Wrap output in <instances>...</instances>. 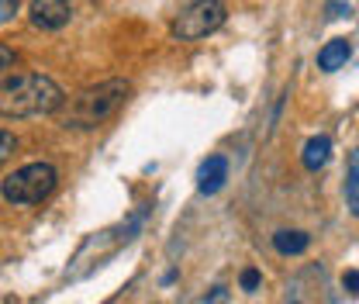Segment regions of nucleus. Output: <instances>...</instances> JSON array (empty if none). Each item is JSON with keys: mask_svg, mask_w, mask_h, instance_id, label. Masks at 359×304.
Listing matches in <instances>:
<instances>
[{"mask_svg": "<svg viewBox=\"0 0 359 304\" xmlns=\"http://www.w3.org/2000/svg\"><path fill=\"white\" fill-rule=\"evenodd\" d=\"M28 18L42 32H59V28L69 25L73 7H69V0H32L28 4Z\"/></svg>", "mask_w": 359, "mask_h": 304, "instance_id": "obj_5", "label": "nucleus"}, {"mask_svg": "<svg viewBox=\"0 0 359 304\" xmlns=\"http://www.w3.org/2000/svg\"><path fill=\"white\" fill-rule=\"evenodd\" d=\"M342 287H346L349 294H359V270H349V273H342Z\"/></svg>", "mask_w": 359, "mask_h": 304, "instance_id": "obj_15", "label": "nucleus"}, {"mask_svg": "<svg viewBox=\"0 0 359 304\" xmlns=\"http://www.w3.org/2000/svg\"><path fill=\"white\" fill-rule=\"evenodd\" d=\"M132 97V84L125 77H111V80H100L93 87H83L76 97H69L59 111V125L73 131H90L104 121H111L125 100Z\"/></svg>", "mask_w": 359, "mask_h": 304, "instance_id": "obj_1", "label": "nucleus"}, {"mask_svg": "<svg viewBox=\"0 0 359 304\" xmlns=\"http://www.w3.org/2000/svg\"><path fill=\"white\" fill-rule=\"evenodd\" d=\"M259 280H263V277H259V270H252V266H249V270H242V277H238L242 291H256V287H259Z\"/></svg>", "mask_w": 359, "mask_h": 304, "instance_id": "obj_12", "label": "nucleus"}, {"mask_svg": "<svg viewBox=\"0 0 359 304\" xmlns=\"http://www.w3.org/2000/svg\"><path fill=\"white\" fill-rule=\"evenodd\" d=\"M228 180V159L224 156H208L197 170V190L201 194H218Z\"/></svg>", "mask_w": 359, "mask_h": 304, "instance_id": "obj_6", "label": "nucleus"}, {"mask_svg": "<svg viewBox=\"0 0 359 304\" xmlns=\"http://www.w3.org/2000/svg\"><path fill=\"white\" fill-rule=\"evenodd\" d=\"M204 304H228V291H224V287H215L211 298H204Z\"/></svg>", "mask_w": 359, "mask_h": 304, "instance_id": "obj_16", "label": "nucleus"}, {"mask_svg": "<svg viewBox=\"0 0 359 304\" xmlns=\"http://www.w3.org/2000/svg\"><path fill=\"white\" fill-rule=\"evenodd\" d=\"M349 55H353V42H349V39H332V42L318 52V70L335 73V70H342V66H346V59H349Z\"/></svg>", "mask_w": 359, "mask_h": 304, "instance_id": "obj_7", "label": "nucleus"}, {"mask_svg": "<svg viewBox=\"0 0 359 304\" xmlns=\"http://www.w3.org/2000/svg\"><path fill=\"white\" fill-rule=\"evenodd\" d=\"M18 14V0H0V25H7Z\"/></svg>", "mask_w": 359, "mask_h": 304, "instance_id": "obj_14", "label": "nucleus"}, {"mask_svg": "<svg viewBox=\"0 0 359 304\" xmlns=\"http://www.w3.org/2000/svg\"><path fill=\"white\" fill-rule=\"evenodd\" d=\"M328 159H332V138H328V135L308 138V145H304V152H301V163H304L311 173H318Z\"/></svg>", "mask_w": 359, "mask_h": 304, "instance_id": "obj_8", "label": "nucleus"}, {"mask_svg": "<svg viewBox=\"0 0 359 304\" xmlns=\"http://www.w3.org/2000/svg\"><path fill=\"white\" fill-rule=\"evenodd\" d=\"M224 21H228V7L222 0H190L173 18V35L180 42H201L215 35Z\"/></svg>", "mask_w": 359, "mask_h": 304, "instance_id": "obj_4", "label": "nucleus"}, {"mask_svg": "<svg viewBox=\"0 0 359 304\" xmlns=\"http://www.w3.org/2000/svg\"><path fill=\"white\" fill-rule=\"evenodd\" d=\"M308 246H311V235H308V232H290V228H283V232L273 235V249H276L280 256H301Z\"/></svg>", "mask_w": 359, "mask_h": 304, "instance_id": "obj_9", "label": "nucleus"}, {"mask_svg": "<svg viewBox=\"0 0 359 304\" xmlns=\"http://www.w3.org/2000/svg\"><path fill=\"white\" fill-rule=\"evenodd\" d=\"M346 204L353 215H359V149H353L349 166H346Z\"/></svg>", "mask_w": 359, "mask_h": 304, "instance_id": "obj_10", "label": "nucleus"}, {"mask_svg": "<svg viewBox=\"0 0 359 304\" xmlns=\"http://www.w3.org/2000/svg\"><path fill=\"white\" fill-rule=\"evenodd\" d=\"M62 104H66V93L52 77L21 73V77L0 80V114L4 118H42V114L62 111Z\"/></svg>", "mask_w": 359, "mask_h": 304, "instance_id": "obj_2", "label": "nucleus"}, {"mask_svg": "<svg viewBox=\"0 0 359 304\" xmlns=\"http://www.w3.org/2000/svg\"><path fill=\"white\" fill-rule=\"evenodd\" d=\"M14 152H18V138H14V131L0 128V166H4Z\"/></svg>", "mask_w": 359, "mask_h": 304, "instance_id": "obj_11", "label": "nucleus"}, {"mask_svg": "<svg viewBox=\"0 0 359 304\" xmlns=\"http://www.w3.org/2000/svg\"><path fill=\"white\" fill-rule=\"evenodd\" d=\"M14 62H18V55H14V48H7V45H0V73H7V70H14Z\"/></svg>", "mask_w": 359, "mask_h": 304, "instance_id": "obj_13", "label": "nucleus"}, {"mask_svg": "<svg viewBox=\"0 0 359 304\" xmlns=\"http://www.w3.org/2000/svg\"><path fill=\"white\" fill-rule=\"evenodd\" d=\"M342 14H349V7H342V4H332V18H342Z\"/></svg>", "mask_w": 359, "mask_h": 304, "instance_id": "obj_17", "label": "nucleus"}, {"mask_svg": "<svg viewBox=\"0 0 359 304\" xmlns=\"http://www.w3.org/2000/svg\"><path fill=\"white\" fill-rule=\"evenodd\" d=\"M55 183H59V173H55L52 163H28V166L14 170V173L0 183V194H4L7 204L28 208V204L45 201V197L55 190Z\"/></svg>", "mask_w": 359, "mask_h": 304, "instance_id": "obj_3", "label": "nucleus"}]
</instances>
